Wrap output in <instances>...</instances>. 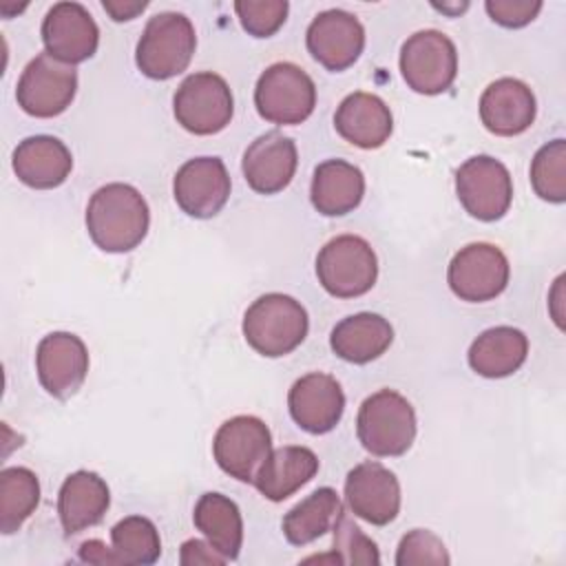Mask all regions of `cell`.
I'll return each mask as SVG.
<instances>
[{"label":"cell","instance_id":"cell-1","mask_svg":"<svg viewBox=\"0 0 566 566\" xmlns=\"http://www.w3.org/2000/svg\"><path fill=\"white\" fill-rule=\"evenodd\" d=\"M148 203L128 184H106L97 188L86 206V230L104 252H128L148 232Z\"/></svg>","mask_w":566,"mask_h":566},{"label":"cell","instance_id":"cell-2","mask_svg":"<svg viewBox=\"0 0 566 566\" xmlns=\"http://www.w3.org/2000/svg\"><path fill=\"white\" fill-rule=\"evenodd\" d=\"M305 307L281 292L259 296L243 316V336L248 345L268 358L294 352L307 336Z\"/></svg>","mask_w":566,"mask_h":566},{"label":"cell","instance_id":"cell-3","mask_svg":"<svg viewBox=\"0 0 566 566\" xmlns=\"http://www.w3.org/2000/svg\"><path fill=\"white\" fill-rule=\"evenodd\" d=\"M356 433L371 455H402L416 438V411L402 394L380 389L363 400L356 418Z\"/></svg>","mask_w":566,"mask_h":566},{"label":"cell","instance_id":"cell-4","mask_svg":"<svg viewBox=\"0 0 566 566\" xmlns=\"http://www.w3.org/2000/svg\"><path fill=\"white\" fill-rule=\"evenodd\" d=\"M197 49L192 22L177 11L153 15L135 49L137 69L150 80H168L186 71Z\"/></svg>","mask_w":566,"mask_h":566},{"label":"cell","instance_id":"cell-5","mask_svg":"<svg viewBox=\"0 0 566 566\" xmlns=\"http://www.w3.org/2000/svg\"><path fill=\"white\" fill-rule=\"evenodd\" d=\"M316 276L325 292L336 298L363 296L374 287L378 276L376 252L363 237H334L316 256Z\"/></svg>","mask_w":566,"mask_h":566},{"label":"cell","instance_id":"cell-6","mask_svg":"<svg viewBox=\"0 0 566 566\" xmlns=\"http://www.w3.org/2000/svg\"><path fill=\"white\" fill-rule=\"evenodd\" d=\"M254 104L265 122L281 126L301 124L316 106V86L301 66L276 62L259 75Z\"/></svg>","mask_w":566,"mask_h":566},{"label":"cell","instance_id":"cell-7","mask_svg":"<svg viewBox=\"0 0 566 566\" xmlns=\"http://www.w3.org/2000/svg\"><path fill=\"white\" fill-rule=\"evenodd\" d=\"M400 73L407 86L416 93H444L458 73L455 44L442 31H416L400 49Z\"/></svg>","mask_w":566,"mask_h":566},{"label":"cell","instance_id":"cell-8","mask_svg":"<svg viewBox=\"0 0 566 566\" xmlns=\"http://www.w3.org/2000/svg\"><path fill=\"white\" fill-rule=\"evenodd\" d=\"M177 122L195 135H214L223 130L234 113V99L228 82L210 71L188 75L175 97Z\"/></svg>","mask_w":566,"mask_h":566},{"label":"cell","instance_id":"cell-9","mask_svg":"<svg viewBox=\"0 0 566 566\" xmlns=\"http://www.w3.org/2000/svg\"><path fill=\"white\" fill-rule=\"evenodd\" d=\"M77 91V71L49 53L35 55L22 71L15 99L33 117H55L64 113Z\"/></svg>","mask_w":566,"mask_h":566},{"label":"cell","instance_id":"cell-10","mask_svg":"<svg viewBox=\"0 0 566 566\" xmlns=\"http://www.w3.org/2000/svg\"><path fill=\"white\" fill-rule=\"evenodd\" d=\"M455 192L471 217L480 221H497L511 208L513 181L500 159L475 155L458 168Z\"/></svg>","mask_w":566,"mask_h":566},{"label":"cell","instance_id":"cell-11","mask_svg":"<svg viewBox=\"0 0 566 566\" xmlns=\"http://www.w3.org/2000/svg\"><path fill=\"white\" fill-rule=\"evenodd\" d=\"M509 274V259L497 245L469 243L453 254L447 270V281L458 298L484 303L504 292Z\"/></svg>","mask_w":566,"mask_h":566},{"label":"cell","instance_id":"cell-12","mask_svg":"<svg viewBox=\"0 0 566 566\" xmlns=\"http://www.w3.org/2000/svg\"><path fill=\"white\" fill-rule=\"evenodd\" d=\"M270 451V429L256 416H234L226 420L212 440L217 464L223 473L239 482H254V475Z\"/></svg>","mask_w":566,"mask_h":566},{"label":"cell","instance_id":"cell-13","mask_svg":"<svg viewBox=\"0 0 566 566\" xmlns=\"http://www.w3.org/2000/svg\"><path fill=\"white\" fill-rule=\"evenodd\" d=\"M307 51L327 71L349 69L363 53L365 29L360 20L343 9L321 11L305 33Z\"/></svg>","mask_w":566,"mask_h":566},{"label":"cell","instance_id":"cell-14","mask_svg":"<svg viewBox=\"0 0 566 566\" xmlns=\"http://www.w3.org/2000/svg\"><path fill=\"white\" fill-rule=\"evenodd\" d=\"M172 192L177 206L195 217H214L230 197V175L219 157L188 159L175 175Z\"/></svg>","mask_w":566,"mask_h":566},{"label":"cell","instance_id":"cell-15","mask_svg":"<svg viewBox=\"0 0 566 566\" xmlns=\"http://www.w3.org/2000/svg\"><path fill=\"white\" fill-rule=\"evenodd\" d=\"M42 42L49 55L73 66L93 57L99 29L80 2H57L44 15Z\"/></svg>","mask_w":566,"mask_h":566},{"label":"cell","instance_id":"cell-16","mask_svg":"<svg viewBox=\"0 0 566 566\" xmlns=\"http://www.w3.org/2000/svg\"><path fill=\"white\" fill-rule=\"evenodd\" d=\"M345 497L354 515L374 526L394 522L400 511L398 478L374 460L360 462L347 473Z\"/></svg>","mask_w":566,"mask_h":566},{"label":"cell","instance_id":"cell-17","mask_svg":"<svg viewBox=\"0 0 566 566\" xmlns=\"http://www.w3.org/2000/svg\"><path fill=\"white\" fill-rule=\"evenodd\" d=\"M35 369L42 387L64 400L73 396L88 374V352L80 336L53 332L44 336L35 352Z\"/></svg>","mask_w":566,"mask_h":566},{"label":"cell","instance_id":"cell-18","mask_svg":"<svg viewBox=\"0 0 566 566\" xmlns=\"http://www.w3.org/2000/svg\"><path fill=\"white\" fill-rule=\"evenodd\" d=\"M287 407L292 420L303 431L321 436L340 422L345 394L334 376L312 371L292 385L287 394Z\"/></svg>","mask_w":566,"mask_h":566},{"label":"cell","instance_id":"cell-19","mask_svg":"<svg viewBox=\"0 0 566 566\" xmlns=\"http://www.w3.org/2000/svg\"><path fill=\"white\" fill-rule=\"evenodd\" d=\"M296 144L279 130L259 135L243 153V177L254 192L274 195L290 186L296 172Z\"/></svg>","mask_w":566,"mask_h":566},{"label":"cell","instance_id":"cell-20","mask_svg":"<svg viewBox=\"0 0 566 566\" xmlns=\"http://www.w3.org/2000/svg\"><path fill=\"white\" fill-rule=\"evenodd\" d=\"M535 111L533 91L515 77L491 82L480 97V119L486 130L500 137L524 133L533 124Z\"/></svg>","mask_w":566,"mask_h":566},{"label":"cell","instance_id":"cell-21","mask_svg":"<svg viewBox=\"0 0 566 566\" xmlns=\"http://www.w3.org/2000/svg\"><path fill=\"white\" fill-rule=\"evenodd\" d=\"M334 128L345 142L371 150L380 148L389 139L394 117L378 95L358 91L338 104L334 113Z\"/></svg>","mask_w":566,"mask_h":566},{"label":"cell","instance_id":"cell-22","mask_svg":"<svg viewBox=\"0 0 566 566\" xmlns=\"http://www.w3.org/2000/svg\"><path fill=\"white\" fill-rule=\"evenodd\" d=\"M11 164L22 184L38 190H49L66 181L73 168V157L57 137L33 135L15 146Z\"/></svg>","mask_w":566,"mask_h":566},{"label":"cell","instance_id":"cell-23","mask_svg":"<svg viewBox=\"0 0 566 566\" xmlns=\"http://www.w3.org/2000/svg\"><path fill=\"white\" fill-rule=\"evenodd\" d=\"M111 504V491L106 482L93 471L71 473L57 493V513L66 535L82 533L88 526L102 522Z\"/></svg>","mask_w":566,"mask_h":566},{"label":"cell","instance_id":"cell-24","mask_svg":"<svg viewBox=\"0 0 566 566\" xmlns=\"http://www.w3.org/2000/svg\"><path fill=\"white\" fill-rule=\"evenodd\" d=\"M318 471V458L307 447H281L270 451L254 475V486L272 502H283L307 484Z\"/></svg>","mask_w":566,"mask_h":566},{"label":"cell","instance_id":"cell-25","mask_svg":"<svg viewBox=\"0 0 566 566\" xmlns=\"http://www.w3.org/2000/svg\"><path fill=\"white\" fill-rule=\"evenodd\" d=\"M365 195V177L345 159H327L316 166L310 188L312 206L325 217H340L358 208Z\"/></svg>","mask_w":566,"mask_h":566},{"label":"cell","instance_id":"cell-26","mask_svg":"<svg viewBox=\"0 0 566 566\" xmlns=\"http://www.w3.org/2000/svg\"><path fill=\"white\" fill-rule=\"evenodd\" d=\"M394 340V327L387 318L371 312H360L336 323L329 336L332 352L356 365H365L382 356Z\"/></svg>","mask_w":566,"mask_h":566},{"label":"cell","instance_id":"cell-27","mask_svg":"<svg viewBox=\"0 0 566 566\" xmlns=\"http://www.w3.org/2000/svg\"><path fill=\"white\" fill-rule=\"evenodd\" d=\"M528 354V338L522 329L500 325L484 329L469 347V365L484 378H504L517 371Z\"/></svg>","mask_w":566,"mask_h":566},{"label":"cell","instance_id":"cell-28","mask_svg":"<svg viewBox=\"0 0 566 566\" xmlns=\"http://www.w3.org/2000/svg\"><path fill=\"white\" fill-rule=\"evenodd\" d=\"M195 526L208 544L226 559H237L243 544V520L239 506L221 493H203L192 513Z\"/></svg>","mask_w":566,"mask_h":566},{"label":"cell","instance_id":"cell-29","mask_svg":"<svg viewBox=\"0 0 566 566\" xmlns=\"http://www.w3.org/2000/svg\"><path fill=\"white\" fill-rule=\"evenodd\" d=\"M343 513L340 497L334 489L323 486L301 500L283 517V535L294 546H305L325 535Z\"/></svg>","mask_w":566,"mask_h":566},{"label":"cell","instance_id":"cell-30","mask_svg":"<svg viewBox=\"0 0 566 566\" xmlns=\"http://www.w3.org/2000/svg\"><path fill=\"white\" fill-rule=\"evenodd\" d=\"M40 502V482L27 467H7L0 473V531L15 533Z\"/></svg>","mask_w":566,"mask_h":566},{"label":"cell","instance_id":"cell-31","mask_svg":"<svg viewBox=\"0 0 566 566\" xmlns=\"http://www.w3.org/2000/svg\"><path fill=\"white\" fill-rule=\"evenodd\" d=\"M117 564H155L161 555V542L155 524L142 515H128L111 528Z\"/></svg>","mask_w":566,"mask_h":566},{"label":"cell","instance_id":"cell-32","mask_svg":"<svg viewBox=\"0 0 566 566\" xmlns=\"http://www.w3.org/2000/svg\"><path fill=\"white\" fill-rule=\"evenodd\" d=\"M533 190L551 203L566 199V142L553 139L544 144L531 161Z\"/></svg>","mask_w":566,"mask_h":566},{"label":"cell","instance_id":"cell-33","mask_svg":"<svg viewBox=\"0 0 566 566\" xmlns=\"http://www.w3.org/2000/svg\"><path fill=\"white\" fill-rule=\"evenodd\" d=\"M332 531L336 564H380L378 546L345 513L338 515Z\"/></svg>","mask_w":566,"mask_h":566},{"label":"cell","instance_id":"cell-34","mask_svg":"<svg viewBox=\"0 0 566 566\" xmlns=\"http://www.w3.org/2000/svg\"><path fill=\"white\" fill-rule=\"evenodd\" d=\"M234 11L239 15L241 27L250 35L270 38L283 27L287 18V2L285 0H237Z\"/></svg>","mask_w":566,"mask_h":566},{"label":"cell","instance_id":"cell-35","mask_svg":"<svg viewBox=\"0 0 566 566\" xmlns=\"http://www.w3.org/2000/svg\"><path fill=\"white\" fill-rule=\"evenodd\" d=\"M451 557L438 535H433L427 528H413L409 531L396 551V564L398 566H411V564H449Z\"/></svg>","mask_w":566,"mask_h":566},{"label":"cell","instance_id":"cell-36","mask_svg":"<svg viewBox=\"0 0 566 566\" xmlns=\"http://www.w3.org/2000/svg\"><path fill=\"white\" fill-rule=\"evenodd\" d=\"M484 9L493 22L506 29H520L535 20V15L542 11V2L539 0H486Z\"/></svg>","mask_w":566,"mask_h":566},{"label":"cell","instance_id":"cell-37","mask_svg":"<svg viewBox=\"0 0 566 566\" xmlns=\"http://www.w3.org/2000/svg\"><path fill=\"white\" fill-rule=\"evenodd\" d=\"M228 562L221 553H217L210 544L199 539H188L181 544V564H223Z\"/></svg>","mask_w":566,"mask_h":566},{"label":"cell","instance_id":"cell-38","mask_svg":"<svg viewBox=\"0 0 566 566\" xmlns=\"http://www.w3.org/2000/svg\"><path fill=\"white\" fill-rule=\"evenodd\" d=\"M80 559L88 564H117V557L113 548H108L99 539H88L80 546Z\"/></svg>","mask_w":566,"mask_h":566},{"label":"cell","instance_id":"cell-39","mask_svg":"<svg viewBox=\"0 0 566 566\" xmlns=\"http://www.w3.org/2000/svg\"><path fill=\"white\" fill-rule=\"evenodd\" d=\"M104 9L111 13V18L115 22H122V20H133L137 13H142L146 9V2H111V0H104Z\"/></svg>","mask_w":566,"mask_h":566}]
</instances>
